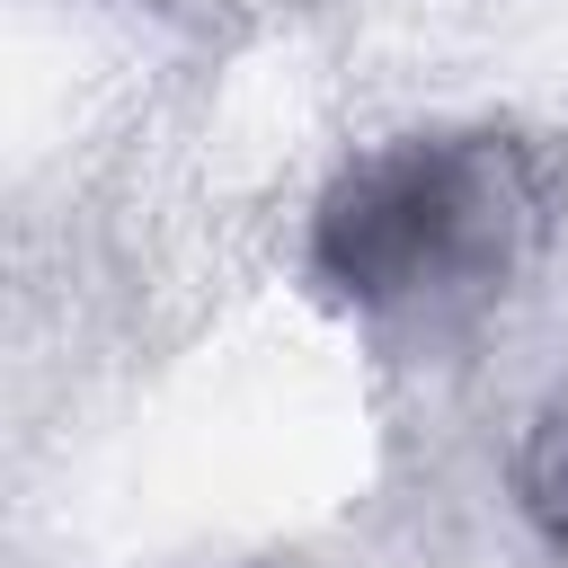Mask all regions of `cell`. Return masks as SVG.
<instances>
[{"instance_id": "6da1fadb", "label": "cell", "mask_w": 568, "mask_h": 568, "mask_svg": "<svg viewBox=\"0 0 568 568\" xmlns=\"http://www.w3.org/2000/svg\"><path fill=\"white\" fill-rule=\"evenodd\" d=\"M515 186L488 151H390L320 222V257L364 302H426L506 257Z\"/></svg>"}, {"instance_id": "7a4b0ae2", "label": "cell", "mask_w": 568, "mask_h": 568, "mask_svg": "<svg viewBox=\"0 0 568 568\" xmlns=\"http://www.w3.org/2000/svg\"><path fill=\"white\" fill-rule=\"evenodd\" d=\"M524 506H532V524L568 550V417H550V426L532 435V453H524Z\"/></svg>"}]
</instances>
